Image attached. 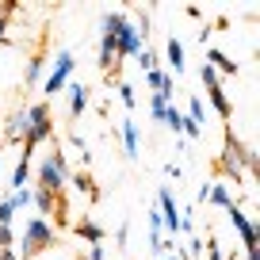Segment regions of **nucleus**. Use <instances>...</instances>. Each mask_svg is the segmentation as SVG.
<instances>
[{
  "label": "nucleus",
  "mask_w": 260,
  "mask_h": 260,
  "mask_svg": "<svg viewBox=\"0 0 260 260\" xmlns=\"http://www.w3.org/2000/svg\"><path fill=\"white\" fill-rule=\"evenodd\" d=\"M57 245V230H54V222L50 218H27L23 222V234H19V249H16V256L19 260H35V256H42V252H50Z\"/></svg>",
  "instance_id": "nucleus-1"
},
{
  "label": "nucleus",
  "mask_w": 260,
  "mask_h": 260,
  "mask_svg": "<svg viewBox=\"0 0 260 260\" xmlns=\"http://www.w3.org/2000/svg\"><path fill=\"white\" fill-rule=\"evenodd\" d=\"M65 184H69V161H65V149L50 146V153L39 157V165H35V187H46V191L61 195Z\"/></svg>",
  "instance_id": "nucleus-2"
},
{
  "label": "nucleus",
  "mask_w": 260,
  "mask_h": 260,
  "mask_svg": "<svg viewBox=\"0 0 260 260\" xmlns=\"http://www.w3.org/2000/svg\"><path fill=\"white\" fill-rule=\"evenodd\" d=\"M42 142H54V107H50V100H39V104L27 107V138H23V146L39 149Z\"/></svg>",
  "instance_id": "nucleus-3"
},
{
  "label": "nucleus",
  "mask_w": 260,
  "mask_h": 260,
  "mask_svg": "<svg viewBox=\"0 0 260 260\" xmlns=\"http://www.w3.org/2000/svg\"><path fill=\"white\" fill-rule=\"evenodd\" d=\"M73 73H77L73 50H57V54H54V65H50V73L42 77V96H46V100L61 96V92L73 84Z\"/></svg>",
  "instance_id": "nucleus-4"
},
{
  "label": "nucleus",
  "mask_w": 260,
  "mask_h": 260,
  "mask_svg": "<svg viewBox=\"0 0 260 260\" xmlns=\"http://www.w3.org/2000/svg\"><path fill=\"white\" fill-rule=\"evenodd\" d=\"M199 81H203V88H207V100H211V107L218 111V119L230 126V115H234V104H230L226 88H222V77L214 73L211 65H199Z\"/></svg>",
  "instance_id": "nucleus-5"
},
{
  "label": "nucleus",
  "mask_w": 260,
  "mask_h": 260,
  "mask_svg": "<svg viewBox=\"0 0 260 260\" xmlns=\"http://www.w3.org/2000/svg\"><path fill=\"white\" fill-rule=\"evenodd\" d=\"M157 214H161L165 234L180 237V203H176V195H172V187H169V184L157 187Z\"/></svg>",
  "instance_id": "nucleus-6"
},
{
  "label": "nucleus",
  "mask_w": 260,
  "mask_h": 260,
  "mask_svg": "<svg viewBox=\"0 0 260 260\" xmlns=\"http://www.w3.org/2000/svg\"><path fill=\"white\" fill-rule=\"evenodd\" d=\"M23 138H27V107H19L4 119V146H19Z\"/></svg>",
  "instance_id": "nucleus-7"
},
{
  "label": "nucleus",
  "mask_w": 260,
  "mask_h": 260,
  "mask_svg": "<svg viewBox=\"0 0 260 260\" xmlns=\"http://www.w3.org/2000/svg\"><path fill=\"white\" fill-rule=\"evenodd\" d=\"M203 65H211L218 77H237V73H241V65H237L226 50H218V46H207V61Z\"/></svg>",
  "instance_id": "nucleus-8"
},
{
  "label": "nucleus",
  "mask_w": 260,
  "mask_h": 260,
  "mask_svg": "<svg viewBox=\"0 0 260 260\" xmlns=\"http://www.w3.org/2000/svg\"><path fill=\"white\" fill-rule=\"evenodd\" d=\"M119 138H122V153H126V161H138V119H122L119 126Z\"/></svg>",
  "instance_id": "nucleus-9"
},
{
  "label": "nucleus",
  "mask_w": 260,
  "mask_h": 260,
  "mask_svg": "<svg viewBox=\"0 0 260 260\" xmlns=\"http://www.w3.org/2000/svg\"><path fill=\"white\" fill-rule=\"evenodd\" d=\"M73 237L77 241H84V245H104V226H96L92 218H81V222H73Z\"/></svg>",
  "instance_id": "nucleus-10"
},
{
  "label": "nucleus",
  "mask_w": 260,
  "mask_h": 260,
  "mask_svg": "<svg viewBox=\"0 0 260 260\" xmlns=\"http://www.w3.org/2000/svg\"><path fill=\"white\" fill-rule=\"evenodd\" d=\"M165 61H169V69H172L176 77L187 69V61H184V42H180L176 35H169V39H165Z\"/></svg>",
  "instance_id": "nucleus-11"
},
{
  "label": "nucleus",
  "mask_w": 260,
  "mask_h": 260,
  "mask_svg": "<svg viewBox=\"0 0 260 260\" xmlns=\"http://www.w3.org/2000/svg\"><path fill=\"white\" fill-rule=\"evenodd\" d=\"M69 184H73L77 191H84V199H88V203H100V187H96V180H92V172H88V169L69 172Z\"/></svg>",
  "instance_id": "nucleus-12"
},
{
  "label": "nucleus",
  "mask_w": 260,
  "mask_h": 260,
  "mask_svg": "<svg viewBox=\"0 0 260 260\" xmlns=\"http://www.w3.org/2000/svg\"><path fill=\"white\" fill-rule=\"evenodd\" d=\"M88 104H92V88L88 84H69V119H81Z\"/></svg>",
  "instance_id": "nucleus-13"
},
{
  "label": "nucleus",
  "mask_w": 260,
  "mask_h": 260,
  "mask_svg": "<svg viewBox=\"0 0 260 260\" xmlns=\"http://www.w3.org/2000/svg\"><path fill=\"white\" fill-rule=\"evenodd\" d=\"M31 203L39 207V218H50V214H57V195L46 191V187H31Z\"/></svg>",
  "instance_id": "nucleus-14"
},
{
  "label": "nucleus",
  "mask_w": 260,
  "mask_h": 260,
  "mask_svg": "<svg viewBox=\"0 0 260 260\" xmlns=\"http://www.w3.org/2000/svg\"><path fill=\"white\" fill-rule=\"evenodd\" d=\"M42 69H46V54L27 57V69H23V84H27V88H35V84L42 81Z\"/></svg>",
  "instance_id": "nucleus-15"
},
{
  "label": "nucleus",
  "mask_w": 260,
  "mask_h": 260,
  "mask_svg": "<svg viewBox=\"0 0 260 260\" xmlns=\"http://www.w3.org/2000/svg\"><path fill=\"white\" fill-rule=\"evenodd\" d=\"M207 203H214V207H222L226 211L230 203H234V195H230V187H226V180H211V191H207Z\"/></svg>",
  "instance_id": "nucleus-16"
},
{
  "label": "nucleus",
  "mask_w": 260,
  "mask_h": 260,
  "mask_svg": "<svg viewBox=\"0 0 260 260\" xmlns=\"http://www.w3.org/2000/svg\"><path fill=\"white\" fill-rule=\"evenodd\" d=\"M27 184H31V161H27V157H19V165L12 169L8 187H12V191H19V187H27Z\"/></svg>",
  "instance_id": "nucleus-17"
},
{
  "label": "nucleus",
  "mask_w": 260,
  "mask_h": 260,
  "mask_svg": "<svg viewBox=\"0 0 260 260\" xmlns=\"http://www.w3.org/2000/svg\"><path fill=\"white\" fill-rule=\"evenodd\" d=\"M161 122H165V126H169V130H172V134H176V138H184V134H180V130H184V111H180V107H176V104H169V107H165V115H161Z\"/></svg>",
  "instance_id": "nucleus-18"
},
{
  "label": "nucleus",
  "mask_w": 260,
  "mask_h": 260,
  "mask_svg": "<svg viewBox=\"0 0 260 260\" xmlns=\"http://www.w3.org/2000/svg\"><path fill=\"white\" fill-rule=\"evenodd\" d=\"M169 81H172V73H165L161 65L146 73V88H149V92H165V84H169Z\"/></svg>",
  "instance_id": "nucleus-19"
},
{
  "label": "nucleus",
  "mask_w": 260,
  "mask_h": 260,
  "mask_svg": "<svg viewBox=\"0 0 260 260\" xmlns=\"http://www.w3.org/2000/svg\"><path fill=\"white\" fill-rule=\"evenodd\" d=\"M69 146H73L77 153H81V165H84V169H88V165H92V149H88V142H84V134H77V130H69Z\"/></svg>",
  "instance_id": "nucleus-20"
},
{
  "label": "nucleus",
  "mask_w": 260,
  "mask_h": 260,
  "mask_svg": "<svg viewBox=\"0 0 260 260\" xmlns=\"http://www.w3.org/2000/svg\"><path fill=\"white\" fill-rule=\"evenodd\" d=\"M12 12H19V4H16V0H4V4H0V42H8V19H12Z\"/></svg>",
  "instance_id": "nucleus-21"
},
{
  "label": "nucleus",
  "mask_w": 260,
  "mask_h": 260,
  "mask_svg": "<svg viewBox=\"0 0 260 260\" xmlns=\"http://www.w3.org/2000/svg\"><path fill=\"white\" fill-rule=\"evenodd\" d=\"M115 88H119V100H122V107H126V111H134V107H138V92H134V84L119 81Z\"/></svg>",
  "instance_id": "nucleus-22"
},
{
  "label": "nucleus",
  "mask_w": 260,
  "mask_h": 260,
  "mask_svg": "<svg viewBox=\"0 0 260 260\" xmlns=\"http://www.w3.org/2000/svg\"><path fill=\"white\" fill-rule=\"evenodd\" d=\"M172 100L169 96H161V92H153V96H149V115H153L157 122H161V115H165V107H169Z\"/></svg>",
  "instance_id": "nucleus-23"
},
{
  "label": "nucleus",
  "mask_w": 260,
  "mask_h": 260,
  "mask_svg": "<svg viewBox=\"0 0 260 260\" xmlns=\"http://www.w3.org/2000/svg\"><path fill=\"white\" fill-rule=\"evenodd\" d=\"M184 115H187L191 122H199V126H203V115H207V111H203V100L191 96V100H187V111H184Z\"/></svg>",
  "instance_id": "nucleus-24"
},
{
  "label": "nucleus",
  "mask_w": 260,
  "mask_h": 260,
  "mask_svg": "<svg viewBox=\"0 0 260 260\" xmlns=\"http://www.w3.org/2000/svg\"><path fill=\"white\" fill-rule=\"evenodd\" d=\"M134 61H138L142 69H146V73H149V69H157V54H153V50H149V46H142V50H138V57H134Z\"/></svg>",
  "instance_id": "nucleus-25"
},
{
  "label": "nucleus",
  "mask_w": 260,
  "mask_h": 260,
  "mask_svg": "<svg viewBox=\"0 0 260 260\" xmlns=\"http://www.w3.org/2000/svg\"><path fill=\"white\" fill-rule=\"evenodd\" d=\"M8 199H12V207H16V211H23V207H31V187H19V191H12Z\"/></svg>",
  "instance_id": "nucleus-26"
},
{
  "label": "nucleus",
  "mask_w": 260,
  "mask_h": 260,
  "mask_svg": "<svg viewBox=\"0 0 260 260\" xmlns=\"http://www.w3.org/2000/svg\"><path fill=\"white\" fill-rule=\"evenodd\" d=\"M16 222V207H12V199H0V226H12Z\"/></svg>",
  "instance_id": "nucleus-27"
},
{
  "label": "nucleus",
  "mask_w": 260,
  "mask_h": 260,
  "mask_svg": "<svg viewBox=\"0 0 260 260\" xmlns=\"http://www.w3.org/2000/svg\"><path fill=\"white\" fill-rule=\"evenodd\" d=\"M203 249H207V256H211V260H226V256H222V245H218V237H214V234H207Z\"/></svg>",
  "instance_id": "nucleus-28"
},
{
  "label": "nucleus",
  "mask_w": 260,
  "mask_h": 260,
  "mask_svg": "<svg viewBox=\"0 0 260 260\" xmlns=\"http://www.w3.org/2000/svg\"><path fill=\"white\" fill-rule=\"evenodd\" d=\"M180 134H184V138H191V142H199V138H203V126H199V122H191V119L184 115V130H180Z\"/></svg>",
  "instance_id": "nucleus-29"
},
{
  "label": "nucleus",
  "mask_w": 260,
  "mask_h": 260,
  "mask_svg": "<svg viewBox=\"0 0 260 260\" xmlns=\"http://www.w3.org/2000/svg\"><path fill=\"white\" fill-rule=\"evenodd\" d=\"M0 249H16V226H0Z\"/></svg>",
  "instance_id": "nucleus-30"
},
{
  "label": "nucleus",
  "mask_w": 260,
  "mask_h": 260,
  "mask_svg": "<svg viewBox=\"0 0 260 260\" xmlns=\"http://www.w3.org/2000/svg\"><path fill=\"white\" fill-rule=\"evenodd\" d=\"M187 260H199V256H203V237H187Z\"/></svg>",
  "instance_id": "nucleus-31"
},
{
  "label": "nucleus",
  "mask_w": 260,
  "mask_h": 260,
  "mask_svg": "<svg viewBox=\"0 0 260 260\" xmlns=\"http://www.w3.org/2000/svg\"><path fill=\"white\" fill-rule=\"evenodd\" d=\"M126 241H130V226H126V222H122V226L115 230V245H119V249L126 252Z\"/></svg>",
  "instance_id": "nucleus-32"
},
{
  "label": "nucleus",
  "mask_w": 260,
  "mask_h": 260,
  "mask_svg": "<svg viewBox=\"0 0 260 260\" xmlns=\"http://www.w3.org/2000/svg\"><path fill=\"white\" fill-rule=\"evenodd\" d=\"M207 191H211V180H207V184H199V191H195V207L207 203Z\"/></svg>",
  "instance_id": "nucleus-33"
},
{
  "label": "nucleus",
  "mask_w": 260,
  "mask_h": 260,
  "mask_svg": "<svg viewBox=\"0 0 260 260\" xmlns=\"http://www.w3.org/2000/svg\"><path fill=\"white\" fill-rule=\"evenodd\" d=\"M165 176H169V180H180V176H184V169H180V165H165Z\"/></svg>",
  "instance_id": "nucleus-34"
},
{
  "label": "nucleus",
  "mask_w": 260,
  "mask_h": 260,
  "mask_svg": "<svg viewBox=\"0 0 260 260\" xmlns=\"http://www.w3.org/2000/svg\"><path fill=\"white\" fill-rule=\"evenodd\" d=\"M199 46H211V27H199Z\"/></svg>",
  "instance_id": "nucleus-35"
},
{
  "label": "nucleus",
  "mask_w": 260,
  "mask_h": 260,
  "mask_svg": "<svg viewBox=\"0 0 260 260\" xmlns=\"http://www.w3.org/2000/svg\"><path fill=\"white\" fill-rule=\"evenodd\" d=\"M0 260H19V256H16V249H0Z\"/></svg>",
  "instance_id": "nucleus-36"
},
{
  "label": "nucleus",
  "mask_w": 260,
  "mask_h": 260,
  "mask_svg": "<svg viewBox=\"0 0 260 260\" xmlns=\"http://www.w3.org/2000/svg\"><path fill=\"white\" fill-rule=\"evenodd\" d=\"M4 149H8V146H4V142H0V161H4Z\"/></svg>",
  "instance_id": "nucleus-37"
},
{
  "label": "nucleus",
  "mask_w": 260,
  "mask_h": 260,
  "mask_svg": "<svg viewBox=\"0 0 260 260\" xmlns=\"http://www.w3.org/2000/svg\"><path fill=\"white\" fill-rule=\"evenodd\" d=\"M157 260H176V256H172V252H169V256H157Z\"/></svg>",
  "instance_id": "nucleus-38"
},
{
  "label": "nucleus",
  "mask_w": 260,
  "mask_h": 260,
  "mask_svg": "<svg viewBox=\"0 0 260 260\" xmlns=\"http://www.w3.org/2000/svg\"><path fill=\"white\" fill-rule=\"evenodd\" d=\"M77 260H84V256H81V252H77Z\"/></svg>",
  "instance_id": "nucleus-39"
}]
</instances>
